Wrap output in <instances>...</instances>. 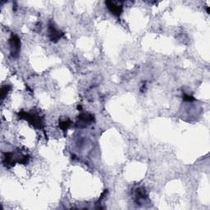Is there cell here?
<instances>
[{
    "instance_id": "7a4b0ae2",
    "label": "cell",
    "mask_w": 210,
    "mask_h": 210,
    "mask_svg": "<svg viewBox=\"0 0 210 210\" xmlns=\"http://www.w3.org/2000/svg\"><path fill=\"white\" fill-rule=\"evenodd\" d=\"M107 7L109 8L111 11H112L114 14L119 15L121 12V7L120 6H117V5H115L113 2H107Z\"/></svg>"
},
{
    "instance_id": "6da1fadb",
    "label": "cell",
    "mask_w": 210,
    "mask_h": 210,
    "mask_svg": "<svg viewBox=\"0 0 210 210\" xmlns=\"http://www.w3.org/2000/svg\"><path fill=\"white\" fill-rule=\"evenodd\" d=\"M10 45L12 49V52H17L19 50V46H20V40L16 36H12V39L10 40Z\"/></svg>"
}]
</instances>
